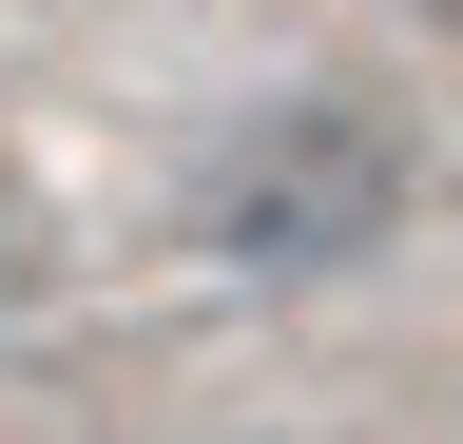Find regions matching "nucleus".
<instances>
[{
	"label": "nucleus",
	"instance_id": "1",
	"mask_svg": "<svg viewBox=\"0 0 463 444\" xmlns=\"http://www.w3.org/2000/svg\"><path fill=\"white\" fill-rule=\"evenodd\" d=\"M405 232V117L386 97H251L194 155V251L232 290H328Z\"/></svg>",
	"mask_w": 463,
	"mask_h": 444
},
{
	"label": "nucleus",
	"instance_id": "2",
	"mask_svg": "<svg viewBox=\"0 0 463 444\" xmlns=\"http://www.w3.org/2000/svg\"><path fill=\"white\" fill-rule=\"evenodd\" d=\"M405 20H444V39H463V0H405Z\"/></svg>",
	"mask_w": 463,
	"mask_h": 444
}]
</instances>
